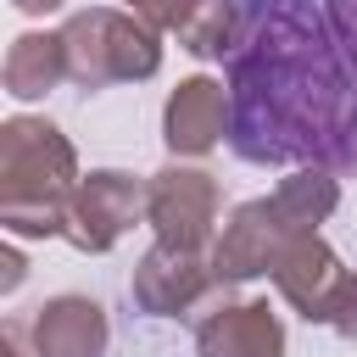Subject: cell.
<instances>
[{"instance_id": "cell-1", "label": "cell", "mask_w": 357, "mask_h": 357, "mask_svg": "<svg viewBox=\"0 0 357 357\" xmlns=\"http://www.w3.org/2000/svg\"><path fill=\"white\" fill-rule=\"evenodd\" d=\"M223 89L240 162L357 173V78L318 0H245Z\"/></svg>"}, {"instance_id": "cell-2", "label": "cell", "mask_w": 357, "mask_h": 357, "mask_svg": "<svg viewBox=\"0 0 357 357\" xmlns=\"http://www.w3.org/2000/svg\"><path fill=\"white\" fill-rule=\"evenodd\" d=\"M340 206V173L329 167H290L273 195H251L229 212V223L212 240V273L218 284H245L279 268V257L301 240L318 234Z\"/></svg>"}, {"instance_id": "cell-3", "label": "cell", "mask_w": 357, "mask_h": 357, "mask_svg": "<svg viewBox=\"0 0 357 357\" xmlns=\"http://www.w3.org/2000/svg\"><path fill=\"white\" fill-rule=\"evenodd\" d=\"M78 184V151L50 117L17 112L0 123V229L11 240L67 234V206Z\"/></svg>"}, {"instance_id": "cell-4", "label": "cell", "mask_w": 357, "mask_h": 357, "mask_svg": "<svg viewBox=\"0 0 357 357\" xmlns=\"http://www.w3.org/2000/svg\"><path fill=\"white\" fill-rule=\"evenodd\" d=\"M67 45V73L78 89H106V84H145L162 73V33L139 22L123 6H84L61 22Z\"/></svg>"}, {"instance_id": "cell-5", "label": "cell", "mask_w": 357, "mask_h": 357, "mask_svg": "<svg viewBox=\"0 0 357 357\" xmlns=\"http://www.w3.org/2000/svg\"><path fill=\"white\" fill-rule=\"evenodd\" d=\"M218 206L223 190L206 167L195 162H167L151 173V195H145V223L162 245H184V251H212L218 240Z\"/></svg>"}, {"instance_id": "cell-6", "label": "cell", "mask_w": 357, "mask_h": 357, "mask_svg": "<svg viewBox=\"0 0 357 357\" xmlns=\"http://www.w3.org/2000/svg\"><path fill=\"white\" fill-rule=\"evenodd\" d=\"M145 195H151V178L128 173V167H95L84 173L73 206H67V245L84 251V257H106L139 218H145Z\"/></svg>"}, {"instance_id": "cell-7", "label": "cell", "mask_w": 357, "mask_h": 357, "mask_svg": "<svg viewBox=\"0 0 357 357\" xmlns=\"http://www.w3.org/2000/svg\"><path fill=\"white\" fill-rule=\"evenodd\" d=\"M212 290H218L212 251H184V245H162V240H151L128 273V296L145 318H190Z\"/></svg>"}, {"instance_id": "cell-8", "label": "cell", "mask_w": 357, "mask_h": 357, "mask_svg": "<svg viewBox=\"0 0 357 357\" xmlns=\"http://www.w3.org/2000/svg\"><path fill=\"white\" fill-rule=\"evenodd\" d=\"M229 139V89L206 73H190L173 84L162 106V145L173 162H201Z\"/></svg>"}, {"instance_id": "cell-9", "label": "cell", "mask_w": 357, "mask_h": 357, "mask_svg": "<svg viewBox=\"0 0 357 357\" xmlns=\"http://www.w3.org/2000/svg\"><path fill=\"white\" fill-rule=\"evenodd\" d=\"M28 346H33V357H106V346H112L106 307L95 296L61 290V296H50V301L33 307Z\"/></svg>"}, {"instance_id": "cell-10", "label": "cell", "mask_w": 357, "mask_h": 357, "mask_svg": "<svg viewBox=\"0 0 357 357\" xmlns=\"http://www.w3.org/2000/svg\"><path fill=\"white\" fill-rule=\"evenodd\" d=\"M268 279H273V290L290 301V312H301L307 324H329L335 296H340V284H346V268H340V257H335V245H329L324 234H301V240L279 257V268H273Z\"/></svg>"}, {"instance_id": "cell-11", "label": "cell", "mask_w": 357, "mask_h": 357, "mask_svg": "<svg viewBox=\"0 0 357 357\" xmlns=\"http://www.w3.org/2000/svg\"><path fill=\"white\" fill-rule=\"evenodd\" d=\"M195 357H284V324L262 296L223 301L195 324Z\"/></svg>"}, {"instance_id": "cell-12", "label": "cell", "mask_w": 357, "mask_h": 357, "mask_svg": "<svg viewBox=\"0 0 357 357\" xmlns=\"http://www.w3.org/2000/svg\"><path fill=\"white\" fill-rule=\"evenodd\" d=\"M0 78H6V95H11V100H45L50 89H61V84L73 78V73H67L61 28H56V33H45V28L17 33V39H11V50H6Z\"/></svg>"}, {"instance_id": "cell-13", "label": "cell", "mask_w": 357, "mask_h": 357, "mask_svg": "<svg viewBox=\"0 0 357 357\" xmlns=\"http://www.w3.org/2000/svg\"><path fill=\"white\" fill-rule=\"evenodd\" d=\"M240 33H245V0H201L190 28L178 33V50H190L195 61H223L240 50Z\"/></svg>"}, {"instance_id": "cell-14", "label": "cell", "mask_w": 357, "mask_h": 357, "mask_svg": "<svg viewBox=\"0 0 357 357\" xmlns=\"http://www.w3.org/2000/svg\"><path fill=\"white\" fill-rule=\"evenodd\" d=\"M123 11H134V17L151 22L156 33H184L190 17L201 11V0H123Z\"/></svg>"}, {"instance_id": "cell-15", "label": "cell", "mask_w": 357, "mask_h": 357, "mask_svg": "<svg viewBox=\"0 0 357 357\" xmlns=\"http://www.w3.org/2000/svg\"><path fill=\"white\" fill-rule=\"evenodd\" d=\"M324 17L335 28V45H340L351 78H357V0H324Z\"/></svg>"}, {"instance_id": "cell-16", "label": "cell", "mask_w": 357, "mask_h": 357, "mask_svg": "<svg viewBox=\"0 0 357 357\" xmlns=\"http://www.w3.org/2000/svg\"><path fill=\"white\" fill-rule=\"evenodd\" d=\"M329 329H335L340 340H357V268L346 273V284H340V296H335V312H329Z\"/></svg>"}, {"instance_id": "cell-17", "label": "cell", "mask_w": 357, "mask_h": 357, "mask_svg": "<svg viewBox=\"0 0 357 357\" xmlns=\"http://www.w3.org/2000/svg\"><path fill=\"white\" fill-rule=\"evenodd\" d=\"M0 268H6V273H0V290L11 296V290L28 279V262H22V251H17V245H6V251H0Z\"/></svg>"}, {"instance_id": "cell-18", "label": "cell", "mask_w": 357, "mask_h": 357, "mask_svg": "<svg viewBox=\"0 0 357 357\" xmlns=\"http://www.w3.org/2000/svg\"><path fill=\"white\" fill-rule=\"evenodd\" d=\"M67 0H11V11H22V17H56Z\"/></svg>"}]
</instances>
